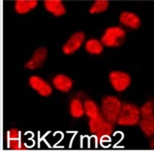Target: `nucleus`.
Here are the masks:
<instances>
[{
	"label": "nucleus",
	"mask_w": 154,
	"mask_h": 151,
	"mask_svg": "<svg viewBox=\"0 0 154 151\" xmlns=\"http://www.w3.org/2000/svg\"><path fill=\"white\" fill-rule=\"evenodd\" d=\"M85 35L82 31L74 33L72 34L70 38L68 39V41L65 43L62 47V51L66 55H72L80 49L82 46L84 40H85Z\"/></svg>",
	"instance_id": "423d86ee"
},
{
	"label": "nucleus",
	"mask_w": 154,
	"mask_h": 151,
	"mask_svg": "<svg viewBox=\"0 0 154 151\" xmlns=\"http://www.w3.org/2000/svg\"><path fill=\"white\" fill-rule=\"evenodd\" d=\"M38 6L36 0H18L14 2V10L18 14H27Z\"/></svg>",
	"instance_id": "9b49d317"
},
{
	"label": "nucleus",
	"mask_w": 154,
	"mask_h": 151,
	"mask_svg": "<svg viewBox=\"0 0 154 151\" xmlns=\"http://www.w3.org/2000/svg\"><path fill=\"white\" fill-rule=\"evenodd\" d=\"M20 137V131L17 129H11L7 132V139H19Z\"/></svg>",
	"instance_id": "412c9836"
},
{
	"label": "nucleus",
	"mask_w": 154,
	"mask_h": 151,
	"mask_svg": "<svg viewBox=\"0 0 154 151\" xmlns=\"http://www.w3.org/2000/svg\"><path fill=\"white\" fill-rule=\"evenodd\" d=\"M109 2L107 0H97L94 2L90 9V14H99L105 12L109 8Z\"/></svg>",
	"instance_id": "dca6fc26"
},
{
	"label": "nucleus",
	"mask_w": 154,
	"mask_h": 151,
	"mask_svg": "<svg viewBox=\"0 0 154 151\" xmlns=\"http://www.w3.org/2000/svg\"><path fill=\"white\" fill-rule=\"evenodd\" d=\"M140 117L146 118L153 116V104L152 102H147L140 109Z\"/></svg>",
	"instance_id": "6ab92c4d"
},
{
	"label": "nucleus",
	"mask_w": 154,
	"mask_h": 151,
	"mask_svg": "<svg viewBox=\"0 0 154 151\" xmlns=\"http://www.w3.org/2000/svg\"><path fill=\"white\" fill-rule=\"evenodd\" d=\"M83 106H84L85 115L87 117L90 118V119L97 117V115L101 114L98 105H97V104L94 101L90 100V99L85 100Z\"/></svg>",
	"instance_id": "4468645a"
},
{
	"label": "nucleus",
	"mask_w": 154,
	"mask_h": 151,
	"mask_svg": "<svg viewBox=\"0 0 154 151\" xmlns=\"http://www.w3.org/2000/svg\"><path fill=\"white\" fill-rule=\"evenodd\" d=\"M29 85L33 90H35V91H37L42 97L50 96L53 92V89L51 85L38 75H33L30 77Z\"/></svg>",
	"instance_id": "39448f33"
},
{
	"label": "nucleus",
	"mask_w": 154,
	"mask_h": 151,
	"mask_svg": "<svg viewBox=\"0 0 154 151\" xmlns=\"http://www.w3.org/2000/svg\"><path fill=\"white\" fill-rule=\"evenodd\" d=\"M0 149H1V139H0Z\"/></svg>",
	"instance_id": "4be33fe9"
},
{
	"label": "nucleus",
	"mask_w": 154,
	"mask_h": 151,
	"mask_svg": "<svg viewBox=\"0 0 154 151\" xmlns=\"http://www.w3.org/2000/svg\"><path fill=\"white\" fill-rule=\"evenodd\" d=\"M140 126L143 133L146 136L150 137L152 136L154 134V117H146L142 118L141 120H140Z\"/></svg>",
	"instance_id": "ddd939ff"
},
{
	"label": "nucleus",
	"mask_w": 154,
	"mask_h": 151,
	"mask_svg": "<svg viewBox=\"0 0 154 151\" xmlns=\"http://www.w3.org/2000/svg\"><path fill=\"white\" fill-rule=\"evenodd\" d=\"M44 6L54 16H62L66 12V7L61 0H46L44 2Z\"/></svg>",
	"instance_id": "9d476101"
},
{
	"label": "nucleus",
	"mask_w": 154,
	"mask_h": 151,
	"mask_svg": "<svg viewBox=\"0 0 154 151\" xmlns=\"http://www.w3.org/2000/svg\"><path fill=\"white\" fill-rule=\"evenodd\" d=\"M126 33L120 27L107 28L101 38V43L108 47H117L124 43Z\"/></svg>",
	"instance_id": "7ed1b4c3"
},
{
	"label": "nucleus",
	"mask_w": 154,
	"mask_h": 151,
	"mask_svg": "<svg viewBox=\"0 0 154 151\" xmlns=\"http://www.w3.org/2000/svg\"><path fill=\"white\" fill-rule=\"evenodd\" d=\"M85 47L86 51L91 55H100L103 52L104 50V46L101 42L95 39H89L85 42Z\"/></svg>",
	"instance_id": "f8f14e48"
},
{
	"label": "nucleus",
	"mask_w": 154,
	"mask_h": 151,
	"mask_svg": "<svg viewBox=\"0 0 154 151\" xmlns=\"http://www.w3.org/2000/svg\"><path fill=\"white\" fill-rule=\"evenodd\" d=\"M47 58V50L44 47H39L33 54L32 57L25 64L28 70H36L42 67Z\"/></svg>",
	"instance_id": "0eeeda50"
},
{
	"label": "nucleus",
	"mask_w": 154,
	"mask_h": 151,
	"mask_svg": "<svg viewBox=\"0 0 154 151\" xmlns=\"http://www.w3.org/2000/svg\"><path fill=\"white\" fill-rule=\"evenodd\" d=\"M69 111L72 117L75 118H82L85 115L84 112V106L82 102V101L79 99H74L71 101L70 105H69Z\"/></svg>",
	"instance_id": "2eb2a0df"
},
{
	"label": "nucleus",
	"mask_w": 154,
	"mask_h": 151,
	"mask_svg": "<svg viewBox=\"0 0 154 151\" xmlns=\"http://www.w3.org/2000/svg\"><path fill=\"white\" fill-rule=\"evenodd\" d=\"M120 23L131 29H137L141 25V20L137 14L129 11H124L120 14Z\"/></svg>",
	"instance_id": "6e6552de"
},
{
	"label": "nucleus",
	"mask_w": 154,
	"mask_h": 151,
	"mask_svg": "<svg viewBox=\"0 0 154 151\" xmlns=\"http://www.w3.org/2000/svg\"><path fill=\"white\" fill-rule=\"evenodd\" d=\"M140 120V109L132 103H125L122 104L116 122L120 126H132L137 125Z\"/></svg>",
	"instance_id": "f257e3e1"
},
{
	"label": "nucleus",
	"mask_w": 154,
	"mask_h": 151,
	"mask_svg": "<svg viewBox=\"0 0 154 151\" xmlns=\"http://www.w3.org/2000/svg\"><path fill=\"white\" fill-rule=\"evenodd\" d=\"M7 146L11 149L19 150V149H25L26 147L22 143L20 138L19 139H7Z\"/></svg>",
	"instance_id": "aec40b11"
},
{
	"label": "nucleus",
	"mask_w": 154,
	"mask_h": 151,
	"mask_svg": "<svg viewBox=\"0 0 154 151\" xmlns=\"http://www.w3.org/2000/svg\"><path fill=\"white\" fill-rule=\"evenodd\" d=\"M109 78L113 89L117 92L125 91L130 86L132 82L129 74L119 71H112L109 75Z\"/></svg>",
	"instance_id": "20e7f679"
},
{
	"label": "nucleus",
	"mask_w": 154,
	"mask_h": 151,
	"mask_svg": "<svg viewBox=\"0 0 154 151\" xmlns=\"http://www.w3.org/2000/svg\"><path fill=\"white\" fill-rule=\"evenodd\" d=\"M73 80L66 74H58L53 79V85L56 89L62 92H68L73 87Z\"/></svg>",
	"instance_id": "1a4fd4ad"
},
{
	"label": "nucleus",
	"mask_w": 154,
	"mask_h": 151,
	"mask_svg": "<svg viewBox=\"0 0 154 151\" xmlns=\"http://www.w3.org/2000/svg\"><path fill=\"white\" fill-rule=\"evenodd\" d=\"M106 119L104 118L101 114L98 115L97 117L93 118L90 119V122H89V127H90V132L94 134H96V132L98 131V129L101 127L104 121Z\"/></svg>",
	"instance_id": "a211bd4d"
},
{
	"label": "nucleus",
	"mask_w": 154,
	"mask_h": 151,
	"mask_svg": "<svg viewBox=\"0 0 154 151\" xmlns=\"http://www.w3.org/2000/svg\"><path fill=\"white\" fill-rule=\"evenodd\" d=\"M113 123L110 122V121L105 120V121L102 123L101 127L96 132L95 135H96L97 138H101V137H104V136H109L111 134L113 133Z\"/></svg>",
	"instance_id": "f3484780"
},
{
	"label": "nucleus",
	"mask_w": 154,
	"mask_h": 151,
	"mask_svg": "<svg viewBox=\"0 0 154 151\" xmlns=\"http://www.w3.org/2000/svg\"><path fill=\"white\" fill-rule=\"evenodd\" d=\"M122 102L114 96H106L102 100L101 103V111L102 116L106 121L113 123L116 122L122 109Z\"/></svg>",
	"instance_id": "f03ea898"
}]
</instances>
